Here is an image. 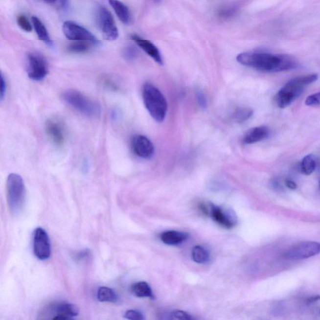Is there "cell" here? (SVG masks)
Segmentation results:
<instances>
[{
    "label": "cell",
    "mask_w": 320,
    "mask_h": 320,
    "mask_svg": "<svg viewBox=\"0 0 320 320\" xmlns=\"http://www.w3.org/2000/svg\"><path fill=\"white\" fill-rule=\"evenodd\" d=\"M131 145L135 154L141 159H150L154 154L152 142L144 135H135L131 140Z\"/></svg>",
    "instance_id": "cell-13"
},
{
    "label": "cell",
    "mask_w": 320,
    "mask_h": 320,
    "mask_svg": "<svg viewBox=\"0 0 320 320\" xmlns=\"http://www.w3.org/2000/svg\"><path fill=\"white\" fill-rule=\"evenodd\" d=\"M97 299L100 302H110L116 303L118 300V295L112 288L101 287L97 292Z\"/></svg>",
    "instance_id": "cell-22"
},
{
    "label": "cell",
    "mask_w": 320,
    "mask_h": 320,
    "mask_svg": "<svg viewBox=\"0 0 320 320\" xmlns=\"http://www.w3.org/2000/svg\"><path fill=\"white\" fill-rule=\"evenodd\" d=\"M126 319L132 320H143L145 317L143 313L136 310H129L126 312L125 316Z\"/></svg>",
    "instance_id": "cell-28"
},
{
    "label": "cell",
    "mask_w": 320,
    "mask_h": 320,
    "mask_svg": "<svg viewBox=\"0 0 320 320\" xmlns=\"http://www.w3.org/2000/svg\"><path fill=\"white\" fill-rule=\"evenodd\" d=\"M137 56V51L133 47H127L124 51V56L126 59L134 60Z\"/></svg>",
    "instance_id": "cell-31"
},
{
    "label": "cell",
    "mask_w": 320,
    "mask_h": 320,
    "mask_svg": "<svg viewBox=\"0 0 320 320\" xmlns=\"http://www.w3.org/2000/svg\"><path fill=\"white\" fill-rule=\"evenodd\" d=\"M43 1L48 4L59 6L60 8L65 7L68 3V0H43Z\"/></svg>",
    "instance_id": "cell-33"
},
{
    "label": "cell",
    "mask_w": 320,
    "mask_h": 320,
    "mask_svg": "<svg viewBox=\"0 0 320 320\" xmlns=\"http://www.w3.org/2000/svg\"><path fill=\"white\" fill-rule=\"evenodd\" d=\"M305 104L307 106H317L320 104V92L312 94L307 97L305 100Z\"/></svg>",
    "instance_id": "cell-29"
},
{
    "label": "cell",
    "mask_w": 320,
    "mask_h": 320,
    "mask_svg": "<svg viewBox=\"0 0 320 320\" xmlns=\"http://www.w3.org/2000/svg\"><path fill=\"white\" fill-rule=\"evenodd\" d=\"M197 100L198 104L202 108H206L207 107V101L206 96L205 94L201 91H198L197 92Z\"/></svg>",
    "instance_id": "cell-30"
},
{
    "label": "cell",
    "mask_w": 320,
    "mask_h": 320,
    "mask_svg": "<svg viewBox=\"0 0 320 320\" xmlns=\"http://www.w3.org/2000/svg\"><path fill=\"white\" fill-rule=\"evenodd\" d=\"M153 1L156 2V3H159V2L161 1V0H153Z\"/></svg>",
    "instance_id": "cell-37"
},
{
    "label": "cell",
    "mask_w": 320,
    "mask_h": 320,
    "mask_svg": "<svg viewBox=\"0 0 320 320\" xmlns=\"http://www.w3.org/2000/svg\"><path fill=\"white\" fill-rule=\"evenodd\" d=\"M132 39L141 49H143L145 52L149 55L151 58H153L160 65H163V61L161 53H160L159 48L149 40H146L145 38L139 37L136 34L132 35Z\"/></svg>",
    "instance_id": "cell-14"
},
{
    "label": "cell",
    "mask_w": 320,
    "mask_h": 320,
    "mask_svg": "<svg viewBox=\"0 0 320 320\" xmlns=\"http://www.w3.org/2000/svg\"><path fill=\"white\" fill-rule=\"evenodd\" d=\"M236 60L245 67L263 72L289 71L297 66L296 60L292 56L259 51L239 54Z\"/></svg>",
    "instance_id": "cell-1"
},
{
    "label": "cell",
    "mask_w": 320,
    "mask_h": 320,
    "mask_svg": "<svg viewBox=\"0 0 320 320\" xmlns=\"http://www.w3.org/2000/svg\"><path fill=\"white\" fill-rule=\"evenodd\" d=\"M270 134V129L265 126L252 128L243 137V143L247 145L258 143L267 139Z\"/></svg>",
    "instance_id": "cell-15"
},
{
    "label": "cell",
    "mask_w": 320,
    "mask_h": 320,
    "mask_svg": "<svg viewBox=\"0 0 320 320\" xmlns=\"http://www.w3.org/2000/svg\"><path fill=\"white\" fill-rule=\"evenodd\" d=\"M142 97L150 115L158 122H162L168 110L167 101L163 94L154 85L146 83L142 90Z\"/></svg>",
    "instance_id": "cell-3"
},
{
    "label": "cell",
    "mask_w": 320,
    "mask_h": 320,
    "mask_svg": "<svg viewBox=\"0 0 320 320\" xmlns=\"http://www.w3.org/2000/svg\"><path fill=\"white\" fill-rule=\"evenodd\" d=\"M253 114V111L251 108L241 107L236 108L232 117L236 122L242 123L251 118Z\"/></svg>",
    "instance_id": "cell-24"
},
{
    "label": "cell",
    "mask_w": 320,
    "mask_h": 320,
    "mask_svg": "<svg viewBox=\"0 0 320 320\" xmlns=\"http://www.w3.org/2000/svg\"><path fill=\"white\" fill-rule=\"evenodd\" d=\"M317 167L316 158L313 154L306 155L302 160L301 163V171L303 175H310L312 174Z\"/></svg>",
    "instance_id": "cell-23"
},
{
    "label": "cell",
    "mask_w": 320,
    "mask_h": 320,
    "mask_svg": "<svg viewBox=\"0 0 320 320\" xmlns=\"http://www.w3.org/2000/svg\"><path fill=\"white\" fill-rule=\"evenodd\" d=\"M56 315L53 320H71L78 316L79 309L77 306L69 303H61L55 306Z\"/></svg>",
    "instance_id": "cell-16"
},
{
    "label": "cell",
    "mask_w": 320,
    "mask_h": 320,
    "mask_svg": "<svg viewBox=\"0 0 320 320\" xmlns=\"http://www.w3.org/2000/svg\"><path fill=\"white\" fill-rule=\"evenodd\" d=\"M1 90H0V99L3 100L4 96H5L6 90H7V83H6V78H4L3 73L1 74Z\"/></svg>",
    "instance_id": "cell-32"
},
{
    "label": "cell",
    "mask_w": 320,
    "mask_h": 320,
    "mask_svg": "<svg viewBox=\"0 0 320 320\" xmlns=\"http://www.w3.org/2000/svg\"><path fill=\"white\" fill-rule=\"evenodd\" d=\"M188 237V234L185 232L170 230L162 233L160 235V240L164 244L175 246L182 244L185 242Z\"/></svg>",
    "instance_id": "cell-17"
},
{
    "label": "cell",
    "mask_w": 320,
    "mask_h": 320,
    "mask_svg": "<svg viewBox=\"0 0 320 320\" xmlns=\"http://www.w3.org/2000/svg\"><path fill=\"white\" fill-rule=\"evenodd\" d=\"M27 74L29 78L36 82L44 80L49 73L48 62L38 53H30L27 56Z\"/></svg>",
    "instance_id": "cell-6"
},
{
    "label": "cell",
    "mask_w": 320,
    "mask_h": 320,
    "mask_svg": "<svg viewBox=\"0 0 320 320\" xmlns=\"http://www.w3.org/2000/svg\"><path fill=\"white\" fill-rule=\"evenodd\" d=\"M31 22H32L33 28L37 34L38 38L48 46H52V40L49 37L48 31L44 23L37 17H31Z\"/></svg>",
    "instance_id": "cell-19"
},
{
    "label": "cell",
    "mask_w": 320,
    "mask_h": 320,
    "mask_svg": "<svg viewBox=\"0 0 320 320\" xmlns=\"http://www.w3.org/2000/svg\"><path fill=\"white\" fill-rule=\"evenodd\" d=\"M108 2L119 20L125 24H129L132 21V16L128 6L119 0H108Z\"/></svg>",
    "instance_id": "cell-18"
},
{
    "label": "cell",
    "mask_w": 320,
    "mask_h": 320,
    "mask_svg": "<svg viewBox=\"0 0 320 320\" xmlns=\"http://www.w3.org/2000/svg\"><path fill=\"white\" fill-rule=\"evenodd\" d=\"M133 294L139 298H149L154 299L152 289L147 283L140 281L134 284L131 288Z\"/></svg>",
    "instance_id": "cell-20"
},
{
    "label": "cell",
    "mask_w": 320,
    "mask_h": 320,
    "mask_svg": "<svg viewBox=\"0 0 320 320\" xmlns=\"http://www.w3.org/2000/svg\"><path fill=\"white\" fill-rule=\"evenodd\" d=\"M320 253V243L315 242H306L295 246L288 250L284 254L288 260H303L314 256Z\"/></svg>",
    "instance_id": "cell-10"
},
{
    "label": "cell",
    "mask_w": 320,
    "mask_h": 320,
    "mask_svg": "<svg viewBox=\"0 0 320 320\" xmlns=\"http://www.w3.org/2000/svg\"><path fill=\"white\" fill-rule=\"evenodd\" d=\"M319 76L317 74H310L290 80L277 93L275 96L277 106L280 108L288 107L303 93L306 86L316 82Z\"/></svg>",
    "instance_id": "cell-2"
},
{
    "label": "cell",
    "mask_w": 320,
    "mask_h": 320,
    "mask_svg": "<svg viewBox=\"0 0 320 320\" xmlns=\"http://www.w3.org/2000/svg\"><path fill=\"white\" fill-rule=\"evenodd\" d=\"M170 319L180 320H192L193 317L189 313L182 310H175L170 314Z\"/></svg>",
    "instance_id": "cell-27"
},
{
    "label": "cell",
    "mask_w": 320,
    "mask_h": 320,
    "mask_svg": "<svg viewBox=\"0 0 320 320\" xmlns=\"http://www.w3.org/2000/svg\"><path fill=\"white\" fill-rule=\"evenodd\" d=\"M285 183L286 186H287V188L290 189V190H296L297 186H297L296 183L291 180H286L285 181Z\"/></svg>",
    "instance_id": "cell-35"
},
{
    "label": "cell",
    "mask_w": 320,
    "mask_h": 320,
    "mask_svg": "<svg viewBox=\"0 0 320 320\" xmlns=\"http://www.w3.org/2000/svg\"><path fill=\"white\" fill-rule=\"evenodd\" d=\"M62 30L65 37L72 41L89 42L92 45L100 43L93 33L75 22H65L63 24Z\"/></svg>",
    "instance_id": "cell-8"
},
{
    "label": "cell",
    "mask_w": 320,
    "mask_h": 320,
    "mask_svg": "<svg viewBox=\"0 0 320 320\" xmlns=\"http://www.w3.org/2000/svg\"><path fill=\"white\" fill-rule=\"evenodd\" d=\"M6 199L13 215L19 213L25 201V186L23 179L17 173H11L6 181Z\"/></svg>",
    "instance_id": "cell-5"
},
{
    "label": "cell",
    "mask_w": 320,
    "mask_h": 320,
    "mask_svg": "<svg viewBox=\"0 0 320 320\" xmlns=\"http://www.w3.org/2000/svg\"><path fill=\"white\" fill-rule=\"evenodd\" d=\"M91 45L89 42L75 41L68 46L67 49L71 53H83L89 51Z\"/></svg>",
    "instance_id": "cell-25"
},
{
    "label": "cell",
    "mask_w": 320,
    "mask_h": 320,
    "mask_svg": "<svg viewBox=\"0 0 320 320\" xmlns=\"http://www.w3.org/2000/svg\"><path fill=\"white\" fill-rule=\"evenodd\" d=\"M45 131L48 138L56 146H62L66 141L65 126L59 119H48L45 123Z\"/></svg>",
    "instance_id": "cell-12"
},
{
    "label": "cell",
    "mask_w": 320,
    "mask_h": 320,
    "mask_svg": "<svg viewBox=\"0 0 320 320\" xmlns=\"http://www.w3.org/2000/svg\"><path fill=\"white\" fill-rule=\"evenodd\" d=\"M193 260L198 264H205L210 260V254L208 250L202 246L194 247L191 251Z\"/></svg>",
    "instance_id": "cell-21"
},
{
    "label": "cell",
    "mask_w": 320,
    "mask_h": 320,
    "mask_svg": "<svg viewBox=\"0 0 320 320\" xmlns=\"http://www.w3.org/2000/svg\"><path fill=\"white\" fill-rule=\"evenodd\" d=\"M96 22L105 40L112 42L118 38V28L112 13L107 8L100 7L98 9L96 13Z\"/></svg>",
    "instance_id": "cell-7"
},
{
    "label": "cell",
    "mask_w": 320,
    "mask_h": 320,
    "mask_svg": "<svg viewBox=\"0 0 320 320\" xmlns=\"http://www.w3.org/2000/svg\"><path fill=\"white\" fill-rule=\"evenodd\" d=\"M209 215L216 224L227 229H231L237 224V217L233 210L224 209L215 205L209 206Z\"/></svg>",
    "instance_id": "cell-11"
},
{
    "label": "cell",
    "mask_w": 320,
    "mask_h": 320,
    "mask_svg": "<svg viewBox=\"0 0 320 320\" xmlns=\"http://www.w3.org/2000/svg\"><path fill=\"white\" fill-rule=\"evenodd\" d=\"M320 296L319 295H317V296H314L311 297V298H308L307 299V303H314L315 301H317L320 300Z\"/></svg>",
    "instance_id": "cell-36"
},
{
    "label": "cell",
    "mask_w": 320,
    "mask_h": 320,
    "mask_svg": "<svg viewBox=\"0 0 320 320\" xmlns=\"http://www.w3.org/2000/svg\"><path fill=\"white\" fill-rule=\"evenodd\" d=\"M62 98L69 107L84 116L94 118L101 115L100 103L82 92L75 90H68L63 93Z\"/></svg>",
    "instance_id": "cell-4"
},
{
    "label": "cell",
    "mask_w": 320,
    "mask_h": 320,
    "mask_svg": "<svg viewBox=\"0 0 320 320\" xmlns=\"http://www.w3.org/2000/svg\"><path fill=\"white\" fill-rule=\"evenodd\" d=\"M17 21L20 28H22L23 30L26 31V32H31L32 31L33 26L25 16L20 15L17 17Z\"/></svg>",
    "instance_id": "cell-26"
},
{
    "label": "cell",
    "mask_w": 320,
    "mask_h": 320,
    "mask_svg": "<svg viewBox=\"0 0 320 320\" xmlns=\"http://www.w3.org/2000/svg\"><path fill=\"white\" fill-rule=\"evenodd\" d=\"M90 254H91V251H90L89 250H83V251L78 252V253L76 254L75 258L76 260L78 261L85 260V259L86 260V259L89 258Z\"/></svg>",
    "instance_id": "cell-34"
},
{
    "label": "cell",
    "mask_w": 320,
    "mask_h": 320,
    "mask_svg": "<svg viewBox=\"0 0 320 320\" xmlns=\"http://www.w3.org/2000/svg\"><path fill=\"white\" fill-rule=\"evenodd\" d=\"M34 254L38 260H46L51 254V243L46 231L42 228L35 229L33 236Z\"/></svg>",
    "instance_id": "cell-9"
}]
</instances>
